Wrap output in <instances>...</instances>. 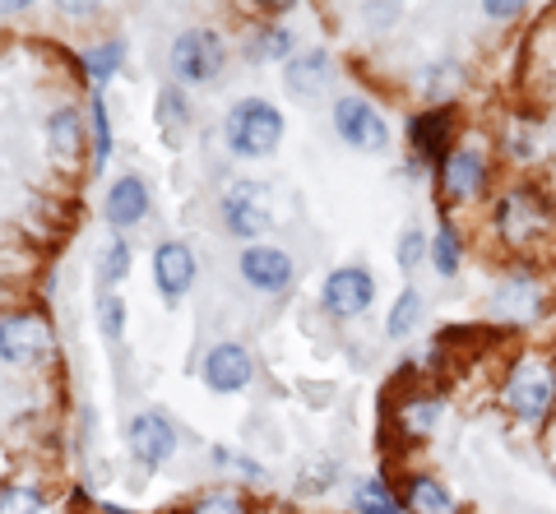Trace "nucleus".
I'll use <instances>...</instances> for the list:
<instances>
[{"mask_svg": "<svg viewBox=\"0 0 556 514\" xmlns=\"http://www.w3.org/2000/svg\"><path fill=\"white\" fill-rule=\"evenodd\" d=\"M501 403L506 413L519 422H547L556 413V362L547 352H525L515 357L506 371V385H501Z\"/></svg>", "mask_w": 556, "mask_h": 514, "instance_id": "obj_1", "label": "nucleus"}, {"mask_svg": "<svg viewBox=\"0 0 556 514\" xmlns=\"http://www.w3.org/2000/svg\"><path fill=\"white\" fill-rule=\"evenodd\" d=\"M496 232L510 250H533L538 242H547L552 228H556V214L543 191L533 185H510L506 195L496 200Z\"/></svg>", "mask_w": 556, "mask_h": 514, "instance_id": "obj_2", "label": "nucleus"}, {"mask_svg": "<svg viewBox=\"0 0 556 514\" xmlns=\"http://www.w3.org/2000/svg\"><path fill=\"white\" fill-rule=\"evenodd\" d=\"M223 130H228V144L241 158H269L278 140H283V116H278V107H269L265 98H247L228 112Z\"/></svg>", "mask_w": 556, "mask_h": 514, "instance_id": "obj_3", "label": "nucleus"}, {"mask_svg": "<svg viewBox=\"0 0 556 514\" xmlns=\"http://www.w3.org/2000/svg\"><path fill=\"white\" fill-rule=\"evenodd\" d=\"M223 61H228V51H223L218 33L208 28H190L172 42V70L186 83H214L223 75Z\"/></svg>", "mask_w": 556, "mask_h": 514, "instance_id": "obj_4", "label": "nucleus"}, {"mask_svg": "<svg viewBox=\"0 0 556 514\" xmlns=\"http://www.w3.org/2000/svg\"><path fill=\"white\" fill-rule=\"evenodd\" d=\"M320 301H325L329 316L357 320V316H367V306L376 301V279H371V273L362 269V265H343V269H334V273L325 279Z\"/></svg>", "mask_w": 556, "mask_h": 514, "instance_id": "obj_5", "label": "nucleus"}, {"mask_svg": "<svg viewBox=\"0 0 556 514\" xmlns=\"http://www.w3.org/2000/svg\"><path fill=\"white\" fill-rule=\"evenodd\" d=\"M334 130H339L343 144H353V149H362V153H380V149L390 144L386 116H380L371 102H362V98L334 102Z\"/></svg>", "mask_w": 556, "mask_h": 514, "instance_id": "obj_6", "label": "nucleus"}, {"mask_svg": "<svg viewBox=\"0 0 556 514\" xmlns=\"http://www.w3.org/2000/svg\"><path fill=\"white\" fill-rule=\"evenodd\" d=\"M441 191L445 204H468L486 191V153L478 144H455L441 163Z\"/></svg>", "mask_w": 556, "mask_h": 514, "instance_id": "obj_7", "label": "nucleus"}, {"mask_svg": "<svg viewBox=\"0 0 556 514\" xmlns=\"http://www.w3.org/2000/svg\"><path fill=\"white\" fill-rule=\"evenodd\" d=\"M47 348H51V330H47V320L24 316V311L0 320V362L28 367V362H38V357H47Z\"/></svg>", "mask_w": 556, "mask_h": 514, "instance_id": "obj_8", "label": "nucleus"}, {"mask_svg": "<svg viewBox=\"0 0 556 514\" xmlns=\"http://www.w3.org/2000/svg\"><path fill=\"white\" fill-rule=\"evenodd\" d=\"M251 375H255V362H251V352L241 348V343H218V348L204 357V385L214 394L247 389Z\"/></svg>", "mask_w": 556, "mask_h": 514, "instance_id": "obj_9", "label": "nucleus"}, {"mask_svg": "<svg viewBox=\"0 0 556 514\" xmlns=\"http://www.w3.org/2000/svg\"><path fill=\"white\" fill-rule=\"evenodd\" d=\"M223 218H228V232L232 236H260L269 228V204H265V191L251 181L232 185L228 195H223Z\"/></svg>", "mask_w": 556, "mask_h": 514, "instance_id": "obj_10", "label": "nucleus"}, {"mask_svg": "<svg viewBox=\"0 0 556 514\" xmlns=\"http://www.w3.org/2000/svg\"><path fill=\"white\" fill-rule=\"evenodd\" d=\"M172 450H177V432H172V422H167V417H159V413H139V417L130 422V454H135L144 468L167 464Z\"/></svg>", "mask_w": 556, "mask_h": 514, "instance_id": "obj_11", "label": "nucleus"}, {"mask_svg": "<svg viewBox=\"0 0 556 514\" xmlns=\"http://www.w3.org/2000/svg\"><path fill=\"white\" fill-rule=\"evenodd\" d=\"M153 279H159V293H163L167 301L186 297L190 283H195V255H190V246L163 242L159 250H153Z\"/></svg>", "mask_w": 556, "mask_h": 514, "instance_id": "obj_12", "label": "nucleus"}, {"mask_svg": "<svg viewBox=\"0 0 556 514\" xmlns=\"http://www.w3.org/2000/svg\"><path fill=\"white\" fill-rule=\"evenodd\" d=\"M492 311L501 316V324H529L538 311H543V287H538V279H529V273H519V279L501 283L496 297H492Z\"/></svg>", "mask_w": 556, "mask_h": 514, "instance_id": "obj_13", "label": "nucleus"}, {"mask_svg": "<svg viewBox=\"0 0 556 514\" xmlns=\"http://www.w3.org/2000/svg\"><path fill=\"white\" fill-rule=\"evenodd\" d=\"M241 279L260 287V293H283L292 283V260L278 246H251L241 255Z\"/></svg>", "mask_w": 556, "mask_h": 514, "instance_id": "obj_14", "label": "nucleus"}, {"mask_svg": "<svg viewBox=\"0 0 556 514\" xmlns=\"http://www.w3.org/2000/svg\"><path fill=\"white\" fill-rule=\"evenodd\" d=\"M450 130H455V112L450 107H427V112H417L413 116V126H408V140L413 149L422 153V158L431 163H445L450 158Z\"/></svg>", "mask_w": 556, "mask_h": 514, "instance_id": "obj_15", "label": "nucleus"}, {"mask_svg": "<svg viewBox=\"0 0 556 514\" xmlns=\"http://www.w3.org/2000/svg\"><path fill=\"white\" fill-rule=\"evenodd\" d=\"M437 417H441V394L437 389H413L408 399H399L394 403V422H399V432H404L408 440H417V436H427L431 426H437Z\"/></svg>", "mask_w": 556, "mask_h": 514, "instance_id": "obj_16", "label": "nucleus"}, {"mask_svg": "<svg viewBox=\"0 0 556 514\" xmlns=\"http://www.w3.org/2000/svg\"><path fill=\"white\" fill-rule=\"evenodd\" d=\"M149 214V185L139 177H121L108 191V222L112 228H135Z\"/></svg>", "mask_w": 556, "mask_h": 514, "instance_id": "obj_17", "label": "nucleus"}, {"mask_svg": "<svg viewBox=\"0 0 556 514\" xmlns=\"http://www.w3.org/2000/svg\"><path fill=\"white\" fill-rule=\"evenodd\" d=\"M404 505H408V514H455V496H450L431 473H408L404 477Z\"/></svg>", "mask_w": 556, "mask_h": 514, "instance_id": "obj_18", "label": "nucleus"}, {"mask_svg": "<svg viewBox=\"0 0 556 514\" xmlns=\"http://www.w3.org/2000/svg\"><path fill=\"white\" fill-rule=\"evenodd\" d=\"M283 83H288V93H298V98H316L329 83V56L325 51H302V56H292L288 70H283Z\"/></svg>", "mask_w": 556, "mask_h": 514, "instance_id": "obj_19", "label": "nucleus"}, {"mask_svg": "<svg viewBox=\"0 0 556 514\" xmlns=\"http://www.w3.org/2000/svg\"><path fill=\"white\" fill-rule=\"evenodd\" d=\"M422 297H417V287H404V293H399V301L390 306V320H386V334L390 338H404V334H413L417 330V320H422Z\"/></svg>", "mask_w": 556, "mask_h": 514, "instance_id": "obj_20", "label": "nucleus"}, {"mask_svg": "<svg viewBox=\"0 0 556 514\" xmlns=\"http://www.w3.org/2000/svg\"><path fill=\"white\" fill-rule=\"evenodd\" d=\"M353 510L357 514H399V501L390 496V487L380 483V477H371V483H362L353 491Z\"/></svg>", "mask_w": 556, "mask_h": 514, "instance_id": "obj_21", "label": "nucleus"}, {"mask_svg": "<svg viewBox=\"0 0 556 514\" xmlns=\"http://www.w3.org/2000/svg\"><path fill=\"white\" fill-rule=\"evenodd\" d=\"M431 265H437V273H445V279H455L459 273V236H455V228L437 232V242H431Z\"/></svg>", "mask_w": 556, "mask_h": 514, "instance_id": "obj_22", "label": "nucleus"}, {"mask_svg": "<svg viewBox=\"0 0 556 514\" xmlns=\"http://www.w3.org/2000/svg\"><path fill=\"white\" fill-rule=\"evenodd\" d=\"M89 79H93V89H102L112 75H116V65H121V42H108V47H98V51H89Z\"/></svg>", "mask_w": 556, "mask_h": 514, "instance_id": "obj_23", "label": "nucleus"}, {"mask_svg": "<svg viewBox=\"0 0 556 514\" xmlns=\"http://www.w3.org/2000/svg\"><path fill=\"white\" fill-rule=\"evenodd\" d=\"M126 269H130V246H126V242H121V236H116V242H112L108 250H102L98 279H102V283H116V279H121V273H126Z\"/></svg>", "mask_w": 556, "mask_h": 514, "instance_id": "obj_24", "label": "nucleus"}, {"mask_svg": "<svg viewBox=\"0 0 556 514\" xmlns=\"http://www.w3.org/2000/svg\"><path fill=\"white\" fill-rule=\"evenodd\" d=\"M98 316H102V334L116 343L121 330H126V311H121V297H116V293H102V297H98Z\"/></svg>", "mask_w": 556, "mask_h": 514, "instance_id": "obj_25", "label": "nucleus"}, {"mask_svg": "<svg viewBox=\"0 0 556 514\" xmlns=\"http://www.w3.org/2000/svg\"><path fill=\"white\" fill-rule=\"evenodd\" d=\"M0 514H42V501L33 487H10L0 496Z\"/></svg>", "mask_w": 556, "mask_h": 514, "instance_id": "obj_26", "label": "nucleus"}, {"mask_svg": "<svg viewBox=\"0 0 556 514\" xmlns=\"http://www.w3.org/2000/svg\"><path fill=\"white\" fill-rule=\"evenodd\" d=\"M190 514H247V505H241V496H232V491H208Z\"/></svg>", "mask_w": 556, "mask_h": 514, "instance_id": "obj_27", "label": "nucleus"}, {"mask_svg": "<svg viewBox=\"0 0 556 514\" xmlns=\"http://www.w3.org/2000/svg\"><path fill=\"white\" fill-rule=\"evenodd\" d=\"M93 130H98V153H93V167L108 163V153H112V130H108V102L93 98Z\"/></svg>", "mask_w": 556, "mask_h": 514, "instance_id": "obj_28", "label": "nucleus"}, {"mask_svg": "<svg viewBox=\"0 0 556 514\" xmlns=\"http://www.w3.org/2000/svg\"><path fill=\"white\" fill-rule=\"evenodd\" d=\"M159 126L172 130V134L186 126V102H181V93H163L159 98Z\"/></svg>", "mask_w": 556, "mask_h": 514, "instance_id": "obj_29", "label": "nucleus"}, {"mask_svg": "<svg viewBox=\"0 0 556 514\" xmlns=\"http://www.w3.org/2000/svg\"><path fill=\"white\" fill-rule=\"evenodd\" d=\"M422 255H427V236L422 232H404V242H399V269L413 273L417 265H422Z\"/></svg>", "mask_w": 556, "mask_h": 514, "instance_id": "obj_30", "label": "nucleus"}, {"mask_svg": "<svg viewBox=\"0 0 556 514\" xmlns=\"http://www.w3.org/2000/svg\"><path fill=\"white\" fill-rule=\"evenodd\" d=\"M288 47L292 38L283 28H260V47H255V56H288Z\"/></svg>", "mask_w": 556, "mask_h": 514, "instance_id": "obj_31", "label": "nucleus"}, {"mask_svg": "<svg viewBox=\"0 0 556 514\" xmlns=\"http://www.w3.org/2000/svg\"><path fill=\"white\" fill-rule=\"evenodd\" d=\"M486 20H519L525 14V5H482Z\"/></svg>", "mask_w": 556, "mask_h": 514, "instance_id": "obj_32", "label": "nucleus"}, {"mask_svg": "<svg viewBox=\"0 0 556 514\" xmlns=\"http://www.w3.org/2000/svg\"><path fill=\"white\" fill-rule=\"evenodd\" d=\"M547 450H552V459H556V413L547 417Z\"/></svg>", "mask_w": 556, "mask_h": 514, "instance_id": "obj_33", "label": "nucleus"}]
</instances>
